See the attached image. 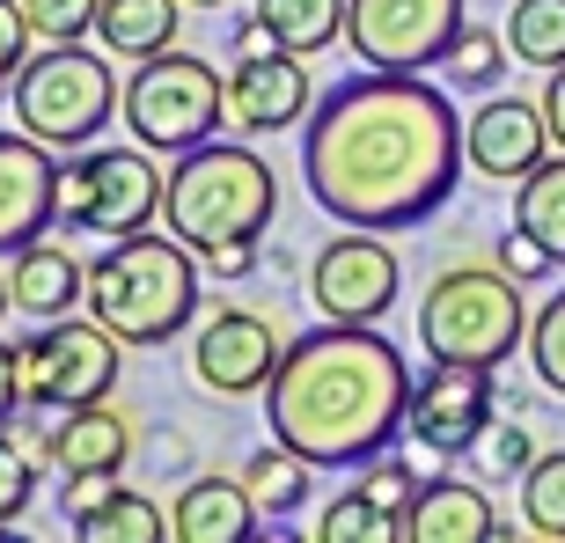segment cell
Returning a JSON list of instances; mask_svg holds the SVG:
<instances>
[{"label": "cell", "mask_w": 565, "mask_h": 543, "mask_svg": "<svg viewBox=\"0 0 565 543\" xmlns=\"http://www.w3.org/2000/svg\"><path fill=\"white\" fill-rule=\"evenodd\" d=\"M22 353V397L30 412H82V404H104L118 390V368H126V338L96 323V316H52L15 345Z\"/></svg>", "instance_id": "9"}, {"label": "cell", "mask_w": 565, "mask_h": 543, "mask_svg": "<svg viewBox=\"0 0 565 543\" xmlns=\"http://www.w3.org/2000/svg\"><path fill=\"white\" fill-rule=\"evenodd\" d=\"M360 485H367L382 507H397V514H404V507H412V492H419L426 478H412V470H404V462H390V456H375L367 470H360Z\"/></svg>", "instance_id": "35"}, {"label": "cell", "mask_w": 565, "mask_h": 543, "mask_svg": "<svg viewBox=\"0 0 565 543\" xmlns=\"http://www.w3.org/2000/svg\"><path fill=\"white\" fill-rule=\"evenodd\" d=\"M492 412H500L492 368L426 360V375H412V418H404V434L419 440V448H434V456H470L492 434Z\"/></svg>", "instance_id": "12"}, {"label": "cell", "mask_w": 565, "mask_h": 543, "mask_svg": "<svg viewBox=\"0 0 565 543\" xmlns=\"http://www.w3.org/2000/svg\"><path fill=\"white\" fill-rule=\"evenodd\" d=\"M544 118H551V140L565 147V66H558V74L544 82Z\"/></svg>", "instance_id": "40"}, {"label": "cell", "mask_w": 565, "mask_h": 543, "mask_svg": "<svg viewBox=\"0 0 565 543\" xmlns=\"http://www.w3.org/2000/svg\"><path fill=\"white\" fill-rule=\"evenodd\" d=\"M279 360H287V331H279L265 309H221L199 323L191 338V375L206 382L213 397H265V382L279 375Z\"/></svg>", "instance_id": "13"}, {"label": "cell", "mask_w": 565, "mask_h": 543, "mask_svg": "<svg viewBox=\"0 0 565 543\" xmlns=\"http://www.w3.org/2000/svg\"><path fill=\"white\" fill-rule=\"evenodd\" d=\"M228 118V82L213 74L199 52H154V60L132 66L126 82V132L154 155H184V147L213 140Z\"/></svg>", "instance_id": "8"}, {"label": "cell", "mask_w": 565, "mask_h": 543, "mask_svg": "<svg viewBox=\"0 0 565 543\" xmlns=\"http://www.w3.org/2000/svg\"><path fill=\"white\" fill-rule=\"evenodd\" d=\"M38 456L52 462V470H126L132 456V418L118 412V404H82V412H60L52 426L38 434Z\"/></svg>", "instance_id": "17"}, {"label": "cell", "mask_w": 565, "mask_h": 543, "mask_svg": "<svg viewBox=\"0 0 565 543\" xmlns=\"http://www.w3.org/2000/svg\"><path fill=\"white\" fill-rule=\"evenodd\" d=\"M199 257H206L213 279H250L257 272V243H213V251H199Z\"/></svg>", "instance_id": "38"}, {"label": "cell", "mask_w": 565, "mask_h": 543, "mask_svg": "<svg viewBox=\"0 0 565 543\" xmlns=\"http://www.w3.org/2000/svg\"><path fill=\"white\" fill-rule=\"evenodd\" d=\"M184 38V0H104L96 8V44L110 60H154Z\"/></svg>", "instance_id": "21"}, {"label": "cell", "mask_w": 565, "mask_h": 543, "mask_svg": "<svg viewBox=\"0 0 565 543\" xmlns=\"http://www.w3.org/2000/svg\"><path fill=\"white\" fill-rule=\"evenodd\" d=\"M22 404H30V397H22V353L8 345V338H0V426H8Z\"/></svg>", "instance_id": "39"}, {"label": "cell", "mask_w": 565, "mask_h": 543, "mask_svg": "<svg viewBox=\"0 0 565 543\" xmlns=\"http://www.w3.org/2000/svg\"><path fill=\"white\" fill-rule=\"evenodd\" d=\"M243 485H250L257 514H273V522H287L294 507H309L316 462H309V456H294L287 440H279V448H257V456L243 462Z\"/></svg>", "instance_id": "24"}, {"label": "cell", "mask_w": 565, "mask_h": 543, "mask_svg": "<svg viewBox=\"0 0 565 543\" xmlns=\"http://www.w3.org/2000/svg\"><path fill=\"white\" fill-rule=\"evenodd\" d=\"M397 294H404L397 251L375 228H338L309 265V301L331 323H382L397 309Z\"/></svg>", "instance_id": "11"}, {"label": "cell", "mask_w": 565, "mask_h": 543, "mask_svg": "<svg viewBox=\"0 0 565 543\" xmlns=\"http://www.w3.org/2000/svg\"><path fill=\"white\" fill-rule=\"evenodd\" d=\"M8 104H15V126L38 132L44 147H88L110 118H126V82L110 74L104 52L88 44H38L30 66L8 82Z\"/></svg>", "instance_id": "6"}, {"label": "cell", "mask_w": 565, "mask_h": 543, "mask_svg": "<svg viewBox=\"0 0 565 543\" xmlns=\"http://www.w3.org/2000/svg\"><path fill=\"white\" fill-rule=\"evenodd\" d=\"M15 309V279H8V272H0V316Z\"/></svg>", "instance_id": "41"}, {"label": "cell", "mask_w": 565, "mask_h": 543, "mask_svg": "<svg viewBox=\"0 0 565 543\" xmlns=\"http://www.w3.org/2000/svg\"><path fill=\"white\" fill-rule=\"evenodd\" d=\"M507 60H514V44H507V30H462L456 52L440 60V74H448V88H462V96H492V88L507 82Z\"/></svg>", "instance_id": "28"}, {"label": "cell", "mask_w": 565, "mask_h": 543, "mask_svg": "<svg viewBox=\"0 0 565 543\" xmlns=\"http://www.w3.org/2000/svg\"><path fill=\"white\" fill-rule=\"evenodd\" d=\"M514 228L536 235L544 257L565 272V147H558V155H544V162L514 184Z\"/></svg>", "instance_id": "22"}, {"label": "cell", "mask_w": 565, "mask_h": 543, "mask_svg": "<svg viewBox=\"0 0 565 543\" xmlns=\"http://www.w3.org/2000/svg\"><path fill=\"white\" fill-rule=\"evenodd\" d=\"M30 52H38V30L22 15V0H0V88L30 66Z\"/></svg>", "instance_id": "34"}, {"label": "cell", "mask_w": 565, "mask_h": 543, "mask_svg": "<svg viewBox=\"0 0 565 543\" xmlns=\"http://www.w3.org/2000/svg\"><path fill=\"white\" fill-rule=\"evenodd\" d=\"M279 213V177L265 155H250L243 140H199L169 162V191H162V221L169 235H184L191 251L213 243H265Z\"/></svg>", "instance_id": "4"}, {"label": "cell", "mask_w": 565, "mask_h": 543, "mask_svg": "<svg viewBox=\"0 0 565 543\" xmlns=\"http://www.w3.org/2000/svg\"><path fill=\"white\" fill-rule=\"evenodd\" d=\"M184 8H228V0H184Z\"/></svg>", "instance_id": "42"}, {"label": "cell", "mask_w": 565, "mask_h": 543, "mask_svg": "<svg viewBox=\"0 0 565 543\" xmlns=\"http://www.w3.org/2000/svg\"><path fill=\"white\" fill-rule=\"evenodd\" d=\"M316 543H404V514L382 507L367 485H353L316 514Z\"/></svg>", "instance_id": "26"}, {"label": "cell", "mask_w": 565, "mask_h": 543, "mask_svg": "<svg viewBox=\"0 0 565 543\" xmlns=\"http://www.w3.org/2000/svg\"><path fill=\"white\" fill-rule=\"evenodd\" d=\"M74 536L82 543H169V514L132 485H110L104 500L74 514Z\"/></svg>", "instance_id": "23"}, {"label": "cell", "mask_w": 565, "mask_h": 543, "mask_svg": "<svg viewBox=\"0 0 565 543\" xmlns=\"http://www.w3.org/2000/svg\"><path fill=\"white\" fill-rule=\"evenodd\" d=\"M199 279H206V257L184 235L169 228L118 235L88 265V316L110 323L126 345H169L177 331L199 323Z\"/></svg>", "instance_id": "3"}, {"label": "cell", "mask_w": 565, "mask_h": 543, "mask_svg": "<svg viewBox=\"0 0 565 543\" xmlns=\"http://www.w3.org/2000/svg\"><path fill=\"white\" fill-rule=\"evenodd\" d=\"M522 522L536 536L565 543V448H544V456L522 470Z\"/></svg>", "instance_id": "29"}, {"label": "cell", "mask_w": 565, "mask_h": 543, "mask_svg": "<svg viewBox=\"0 0 565 543\" xmlns=\"http://www.w3.org/2000/svg\"><path fill=\"white\" fill-rule=\"evenodd\" d=\"M345 8L353 0H257V22L273 30V44H287V52H323V44L345 38Z\"/></svg>", "instance_id": "25"}, {"label": "cell", "mask_w": 565, "mask_h": 543, "mask_svg": "<svg viewBox=\"0 0 565 543\" xmlns=\"http://www.w3.org/2000/svg\"><path fill=\"white\" fill-rule=\"evenodd\" d=\"M500 514L484 500V485L462 478H426L404 507V543H500Z\"/></svg>", "instance_id": "18"}, {"label": "cell", "mask_w": 565, "mask_h": 543, "mask_svg": "<svg viewBox=\"0 0 565 543\" xmlns=\"http://www.w3.org/2000/svg\"><path fill=\"white\" fill-rule=\"evenodd\" d=\"M38 462H44V456H30L22 440L0 434V522H8V529L22 522V507L38 500Z\"/></svg>", "instance_id": "32"}, {"label": "cell", "mask_w": 565, "mask_h": 543, "mask_svg": "<svg viewBox=\"0 0 565 543\" xmlns=\"http://www.w3.org/2000/svg\"><path fill=\"white\" fill-rule=\"evenodd\" d=\"M536 316L522 309V279L507 265H448L419 294V345L426 360H470V368H500L522 353Z\"/></svg>", "instance_id": "5"}, {"label": "cell", "mask_w": 565, "mask_h": 543, "mask_svg": "<svg viewBox=\"0 0 565 543\" xmlns=\"http://www.w3.org/2000/svg\"><path fill=\"white\" fill-rule=\"evenodd\" d=\"M551 118L544 104H529V96H484L470 118H462V155H470V169H478L484 184H522L529 169L551 155Z\"/></svg>", "instance_id": "15"}, {"label": "cell", "mask_w": 565, "mask_h": 543, "mask_svg": "<svg viewBox=\"0 0 565 543\" xmlns=\"http://www.w3.org/2000/svg\"><path fill=\"white\" fill-rule=\"evenodd\" d=\"M536 456H544V448L529 440L522 418H507V426H492V434H484V470H492V478H522Z\"/></svg>", "instance_id": "33"}, {"label": "cell", "mask_w": 565, "mask_h": 543, "mask_svg": "<svg viewBox=\"0 0 565 543\" xmlns=\"http://www.w3.org/2000/svg\"><path fill=\"white\" fill-rule=\"evenodd\" d=\"M529 368H536V382H544L551 397H565V287L529 323Z\"/></svg>", "instance_id": "30"}, {"label": "cell", "mask_w": 565, "mask_h": 543, "mask_svg": "<svg viewBox=\"0 0 565 543\" xmlns=\"http://www.w3.org/2000/svg\"><path fill=\"white\" fill-rule=\"evenodd\" d=\"M500 265L514 272V279H536V272H558L544 257V243H536V235H522V228H507V243H500Z\"/></svg>", "instance_id": "36"}, {"label": "cell", "mask_w": 565, "mask_h": 543, "mask_svg": "<svg viewBox=\"0 0 565 543\" xmlns=\"http://www.w3.org/2000/svg\"><path fill=\"white\" fill-rule=\"evenodd\" d=\"M500 30L522 66H544V74L565 66V0H514Z\"/></svg>", "instance_id": "27"}, {"label": "cell", "mask_w": 565, "mask_h": 543, "mask_svg": "<svg viewBox=\"0 0 565 543\" xmlns=\"http://www.w3.org/2000/svg\"><path fill=\"white\" fill-rule=\"evenodd\" d=\"M462 162L456 104L397 66L345 74L301 126V184L338 228H426L448 206Z\"/></svg>", "instance_id": "1"}, {"label": "cell", "mask_w": 565, "mask_h": 543, "mask_svg": "<svg viewBox=\"0 0 565 543\" xmlns=\"http://www.w3.org/2000/svg\"><path fill=\"white\" fill-rule=\"evenodd\" d=\"M96 8H104V0H22V15H30L38 44H82V38H96Z\"/></svg>", "instance_id": "31"}, {"label": "cell", "mask_w": 565, "mask_h": 543, "mask_svg": "<svg viewBox=\"0 0 565 543\" xmlns=\"http://www.w3.org/2000/svg\"><path fill=\"white\" fill-rule=\"evenodd\" d=\"M110 485H118L110 470H66V500H60V507H66V522H74V514H88V507L104 500Z\"/></svg>", "instance_id": "37"}, {"label": "cell", "mask_w": 565, "mask_h": 543, "mask_svg": "<svg viewBox=\"0 0 565 543\" xmlns=\"http://www.w3.org/2000/svg\"><path fill=\"white\" fill-rule=\"evenodd\" d=\"M309 110H316V82H309V60L301 52L265 44V52H243L228 66V126L287 132V126H309Z\"/></svg>", "instance_id": "14"}, {"label": "cell", "mask_w": 565, "mask_h": 543, "mask_svg": "<svg viewBox=\"0 0 565 543\" xmlns=\"http://www.w3.org/2000/svg\"><path fill=\"white\" fill-rule=\"evenodd\" d=\"M60 221V147L38 132H0V257L38 243Z\"/></svg>", "instance_id": "16"}, {"label": "cell", "mask_w": 565, "mask_h": 543, "mask_svg": "<svg viewBox=\"0 0 565 543\" xmlns=\"http://www.w3.org/2000/svg\"><path fill=\"white\" fill-rule=\"evenodd\" d=\"M162 191L169 177L154 169V147H74L60 162V228L82 235H140L162 221Z\"/></svg>", "instance_id": "7"}, {"label": "cell", "mask_w": 565, "mask_h": 543, "mask_svg": "<svg viewBox=\"0 0 565 543\" xmlns=\"http://www.w3.org/2000/svg\"><path fill=\"white\" fill-rule=\"evenodd\" d=\"M462 0H353L345 8V44L367 66H397V74H426L456 52Z\"/></svg>", "instance_id": "10"}, {"label": "cell", "mask_w": 565, "mask_h": 543, "mask_svg": "<svg viewBox=\"0 0 565 543\" xmlns=\"http://www.w3.org/2000/svg\"><path fill=\"white\" fill-rule=\"evenodd\" d=\"M8 279H15V316L30 323H52V316H74V301H88V265L66 243L38 235L8 257Z\"/></svg>", "instance_id": "20"}, {"label": "cell", "mask_w": 565, "mask_h": 543, "mask_svg": "<svg viewBox=\"0 0 565 543\" xmlns=\"http://www.w3.org/2000/svg\"><path fill=\"white\" fill-rule=\"evenodd\" d=\"M257 500L243 478H221V470H206V478H191L177 500H169V536L177 543H250L257 536Z\"/></svg>", "instance_id": "19"}, {"label": "cell", "mask_w": 565, "mask_h": 543, "mask_svg": "<svg viewBox=\"0 0 565 543\" xmlns=\"http://www.w3.org/2000/svg\"><path fill=\"white\" fill-rule=\"evenodd\" d=\"M412 418V368L375 323H331L287 338L279 375L265 382V426L316 470H367L390 456Z\"/></svg>", "instance_id": "2"}]
</instances>
